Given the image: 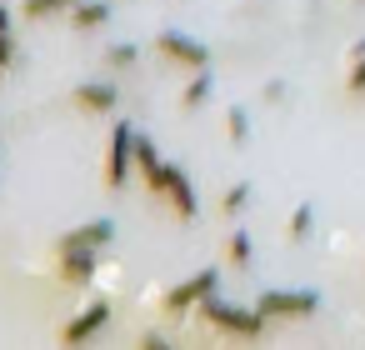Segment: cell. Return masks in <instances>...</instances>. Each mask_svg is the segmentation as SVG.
<instances>
[{
    "label": "cell",
    "mask_w": 365,
    "mask_h": 350,
    "mask_svg": "<svg viewBox=\"0 0 365 350\" xmlns=\"http://www.w3.org/2000/svg\"><path fill=\"white\" fill-rule=\"evenodd\" d=\"M135 175H140V185L150 190V200L170 210V220L190 225V220L200 215L195 180H190L175 160H165V155L155 150V140H150V135H135Z\"/></svg>",
    "instance_id": "1"
},
{
    "label": "cell",
    "mask_w": 365,
    "mask_h": 350,
    "mask_svg": "<svg viewBox=\"0 0 365 350\" xmlns=\"http://www.w3.org/2000/svg\"><path fill=\"white\" fill-rule=\"evenodd\" d=\"M195 320H200V325H210V330H215V335H225V340H265V330H270V320H265L255 305H235V300H225L220 290L200 300Z\"/></svg>",
    "instance_id": "2"
},
{
    "label": "cell",
    "mask_w": 365,
    "mask_h": 350,
    "mask_svg": "<svg viewBox=\"0 0 365 350\" xmlns=\"http://www.w3.org/2000/svg\"><path fill=\"white\" fill-rule=\"evenodd\" d=\"M135 125L120 115L115 125H110V135H106V155H101V185L115 195V190H125V180H130V170H135Z\"/></svg>",
    "instance_id": "3"
},
{
    "label": "cell",
    "mask_w": 365,
    "mask_h": 350,
    "mask_svg": "<svg viewBox=\"0 0 365 350\" xmlns=\"http://www.w3.org/2000/svg\"><path fill=\"white\" fill-rule=\"evenodd\" d=\"M215 290H220V265L195 270V275L175 280V285L160 295V315H165V320H185V315H195V310H200V300H205V295H215Z\"/></svg>",
    "instance_id": "4"
},
{
    "label": "cell",
    "mask_w": 365,
    "mask_h": 350,
    "mask_svg": "<svg viewBox=\"0 0 365 350\" xmlns=\"http://www.w3.org/2000/svg\"><path fill=\"white\" fill-rule=\"evenodd\" d=\"M150 56H155L160 66H170V71H185V76H195V71L210 66V46H200V41L185 36V31H155Z\"/></svg>",
    "instance_id": "5"
},
{
    "label": "cell",
    "mask_w": 365,
    "mask_h": 350,
    "mask_svg": "<svg viewBox=\"0 0 365 350\" xmlns=\"http://www.w3.org/2000/svg\"><path fill=\"white\" fill-rule=\"evenodd\" d=\"M255 310L265 315V320H310L315 310H320V295L315 290H260L255 295Z\"/></svg>",
    "instance_id": "6"
},
{
    "label": "cell",
    "mask_w": 365,
    "mask_h": 350,
    "mask_svg": "<svg viewBox=\"0 0 365 350\" xmlns=\"http://www.w3.org/2000/svg\"><path fill=\"white\" fill-rule=\"evenodd\" d=\"M110 315H115V305H110V300H91L86 310H76V315L56 330V340H61V345H91L96 335H106Z\"/></svg>",
    "instance_id": "7"
},
{
    "label": "cell",
    "mask_w": 365,
    "mask_h": 350,
    "mask_svg": "<svg viewBox=\"0 0 365 350\" xmlns=\"http://www.w3.org/2000/svg\"><path fill=\"white\" fill-rule=\"evenodd\" d=\"M96 265H101V250H66L51 260V280L61 290H86L96 280Z\"/></svg>",
    "instance_id": "8"
},
{
    "label": "cell",
    "mask_w": 365,
    "mask_h": 350,
    "mask_svg": "<svg viewBox=\"0 0 365 350\" xmlns=\"http://www.w3.org/2000/svg\"><path fill=\"white\" fill-rule=\"evenodd\" d=\"M115 245V220H86V225H76V230H61L56 235V255H66V250H110Z\"/></svg>",
    "instance_id": "9"
},
{
    "label": "cell",
    "mask_w": 365,
    "mask_h": 350,
    "mask_svg": "<svg viewBox=\"0 0 365 350\" xmlns=\"http://www.w3.org/2000/svg\"><path fill=\"white\" fill-rule=\"evenodd\" d=\"M71 105L81 115H115L120 110V86L115 81H81L71 91Z\"/></svg>",
    "instance_id": "10"
},
{
    "label": "cell",
    "mask_w": 365,
    "mask_h": 350,
    "mask_svg": "<svg viewBox=\"0 0 365 350\" xmlns=\"http://www.w3.org/2000/svg\"><path fill=\"white\" fill-rule=\"evenodd\" d=\"M110 16H115L110 0H81V6L66 16V26H71L76 36H96V31H106V26H110Z\"/></svg>",
    "instance_id": "11"
},
{
    "label": "cell",
    "mask_w": 365,
    "mask_h": 350,
    "mask_svg": "<svg viewBox=\"0 0 365 350\" xmlns=\"http://www.w3.org/2000/svg\"><path fill=\"white\" fill-rule=\"evenodd\" d=\"M210 91H215V71L205 66V71H195V76H185V86H180V96H175V105H180V115H195L205 101H210Z\"/></svg>",
    "instance_id": "12"
},
{
    "label": "cell",
    "mask_w": 365,
    "mask_h": 350,
    "mask_svg": "<svg viewBox=\"0 0 365 350\" xmlns=\"http://www.w3.org/2000/svg\"><path fill=\"white\" fill-rule=\"evenodd\" d=\"M250 265H255V245H250V230H240V225H235V230L225 235V270L245 275Z\"/></svg>",
    "instance_id": "13"
},
{
    "label": "cell",
    "mask_w": 365,
    "mask_h": 350,
    "mask_svg": "<svg viewBox=\"0 0 365 350\" xmlns=\"http://www.w3.org/2000/svg\"><path fill=\"white\" fill-rule=\"evenodd\" d=\"M81 0H21V21H56V16H71Z\"/></svg>",
    "instance_id": "14"
},
{
    "label": "cell",
    "mask_w": 365,
    "mask_h": 350,
    "mask_svg": "<svg viewBox=\"0 0 365 350\" xmlns=\"http://www.w3.org/2000/svg\"><path fill=\"white\" fill-rule=\"evenodd\" d=\"M310 230H315V205H310V200H300V205L290 210L285 240H290V245H305V240H310Z\"/></svg>",
    "instance_id": "15"
},
{
    "label": "cell",
    "mask_w": 365,
    "mask_h": 350,
    "mask_svg": "<svg viewBox=\"0 0 365 350\" xmlns=\"http://www.w3.org/2000/svg\"><path fill=\"white\" fill-rule=\"evenodd\" d=\"M101 61H106L110 71H120V76H125V71H135V66H140V46L115 41V46H106V56H101Z\"/></svg>",
    "instance_id": "16"
},
{
    "label": "cell",
    "mask_w": 365,
    "mask_h": 350,
    "mask_svg": "<svg viewBox=\"0 0 365 350\" xmlns=\"http://www.w3.org/2000/svg\"><path fill=\"white\" fill-rule=\"evenodd\" d=\"M245 205H250V180L225 185V195H220V215H225V220H235V215H245Z\"/></svg>",
    "instance_id": "17"
},
{
    "label": "cell",
    "mask_w": 365,
    "mask_h": 350,
    "mask_svg": "<svg viewBox=\"0 0 365 350\" xmlns=\"http://www.w3.org/2000/svg\"><path fill=\"white\" fill-rule=\"evenodd\" d=\"M16 66H21V46H16V26H11V31H0V81H6Z\"/></svg>",
    "instance_id": "18"
},
{
    "label": "cell",
    "mask_w": 365,
    "mask_h": 350,
    "mask_svg": "<svg viewBox=\"0 0 365 350\" xmlns=\"http://www.w3.org/2000/svg\"><path fill=\"white\" fill-rule=\"evenodd\" d=\"M225 135H230L235 145H245V140H250V110L230 105V110H225Z\"/></svg>",
    "instance_id": "19"
},
{
    "label": "cell",
    "mask_w": 365,
    "mask_h": 350,
    "mask_svg": "<svg viewBox=\"0 0 365 350\" xmlns=\"http://www.w3.org/2000/svg\"><path fill=\"white\" fill-rule=\"evenodd\" d=\"M345 96H355V101L365 96V56L350 61V71H345Z\"/></svg>",
    "instance_id": "20"
},
{
    "label": "cell",
    "mask_w": 365,
    "mask_h": 350,
    "mask_svg": "<svg viewBox=\"0 0 365 350\" xmlns=\"http://www.w3.org/2000/svg\"><path fill=\"white\" fill-rule=\"evenodd\" d=\"M260 101H265V105H285V101H290V86H285V81H265Z\"/></svg>",
    "instance_id": "21"
},
{
    "label": "cell",
    "mask_w": 365,
    "mask_h": 350,
    "mask_svg": "<svg viewBox=\"0 0 365 350\" xmlns=\"http://www.w3.org/2000/svg\"><path fill=\"white\" fill-rule=\"evenodd\" d=\"M135 345H140V350H165V335H160V330H140Z\"/></svg>",
    "instance_id": "22"
}]
</instances>
